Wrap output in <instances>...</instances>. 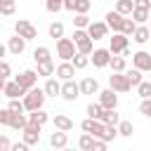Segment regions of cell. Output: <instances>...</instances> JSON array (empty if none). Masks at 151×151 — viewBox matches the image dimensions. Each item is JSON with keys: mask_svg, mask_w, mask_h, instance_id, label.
<instances>
[{"mask_svg": "<svg viewBox=\"0 0 151 151\" xmlns=\"http://www.w3.org/2000/svg\"><path fill=\"white\" fill-rule=\"evenodd\" d=\"M45 90H40V87H31L26 94H24V106H26V111H35V109H42V104H45Z\"/></svg>", "mask_w": 151, "mask_h": 151, "instance_id": "1", "label": "cell"}, {"mask_svg": "<svg viewBox=\"0 0 151 151\" xmlns=\"http://www.w3.org/2000/svg\"><path fill=\"white\" fill-rule=\"evenodd\" d=\"M73 54H76V42H73V38H59V40H57V57H59L61 61H71Z\"/></svg>", "mask_w": 151, "mask_h": 151, "instance_id": "2", "label": "cell"}, {"mask_svg": "<svg viewBox=\"0 0 151 151\" xmlns=\"http://www.w3.org/2000/svg\"><path fill=\"white\" fill-rule=\"evenodd\" d=\"M14 33H19V35L26 38V40H35V38H38V28H35L31 21H26V19H17V21H14Z\"/></svg>", "mask_w": 151, "mask_h": 151, "instance_id": "3", "label": "cell"}, {"mask_svg": "<svg viewBox=\"0 0 151 151\" xmlns=\"http://www.w3.org/2000/svg\"><path fill=\"white\" fill-rule=\"evenodd\" d=\"M109 87H113L116 92H130V80L125 76V71H113V76H109Z\"/></svg>", "mask_w": 151, "mask_h": 151, "instance_id": "4", "label": "cell"}, {"mask_svg": "<svg viewBox=\"0 0 151 151\" xmlns=\"http://www.w3.org/2000/svg\"><path fill=\"white\" fill-rule=\"evenodd\" d=\"M38 78H40V76H38V71H33V68H26V71H21L19 76H14V80H17L26 92L38 85Z\"/></svg>", "mask_w": 151, "mask_h": 151, "instance_id": "5", "label": "cell"}, {"mask_svg": "<svg viewBox=\"0 0 151 151\" xmlns=\"http://www.w3.org/2000/svg\"><path fill=\"white\" fill-rule=\"evenodd\" d=\"M80 94H83V92H80V83H73V78L61 83V97H64L66 101H76Z\"/></svg>", "mask_w": 151, "mask_h": 151, "instance_id": "6", "label": "cell"}, {"mask_svg": "<svg viewBox=\"0 0 151 151\" xmlns=\"http://www.w3.org/2000/svg\"><path fill=\"white\" fill-rule=\"evenodd\" d=\"M127 42H130V35H125V33H113V38H109V50H111V54H120L125 47H127Z\"/></svg>", "mask_w": 151, "mask_h": 151, "instance_id": "7", "label": "cell"}, {"mask_svg": "<svg viewBox=\"0 0 151 151\" xmlns=\"http://www.w3.org/2000/svg\"><path fill=\"white\" fill-rule=\"evenodd\" d=\"M87 33H90L92 40H101V38L109 35V24L106 21H90L87 24Z\"/></svg>", "mask_w": 151, "mask_h": 151, "instance_id": "8", "label": "cell"}, {"mask_svg": "<svg viewBox=\"0 0 151 151\" xmlns=\"http://www.w3.org/2000/svg\"><path fill=\"white\" fill-rule=\"evenodd\" d=\"M90 61H92L97 68H104V66H109V61H111V50H104V47H99V50H92V54H90Z\"/></svg>", "mask_w": 151, "mask_h": 151, "instance_id": "9", "label": "cell"}, {"mask_svg": "<svg viewBox=\"0 0 151 151\" xmlns=\"http://www.w3.org/2000/svg\"><path fill=\"white\" fill-rule=\"evenodd\" d=\"M99 104L104 109H116L118 106V94L113 87H106V90H99Z\"/></svg>", "mask_w": 151, "mask_h": 151, "instance_id": "10", "label": "cell"}, {"mask_svg": "<svg viewBox=\"0 0 151 151\" xmlns=\"http://www.w3.org/2000/svg\"><path fill=\"white\" fill-rule=\"evenodd\" d=\"M132 66H134V68H139L142 73H144V71H151V54H149V52H144V50L134 52V54H132Z\"/></svg>", "mask_w": 151, "mask_h": 151, "instance_id": "11", "label": "cell"}, {"mask_svg": "<svg viewBox=\"0 0 151 151\" xmlns=\"http://www.w3.org/2000/svg\"><path fill=\"white\" fill-rule=\"evenodd\" d=\"M104 19H106V24H109V28H111L113 33H118V31L123 33V21H125V17H123L118 9H111V12H106V17H104Z\"/></svg>", "mask_w": 151, "mask_h": 151, "instance_id": "12", "label": "cell"}, {"mask_svg": "<svg viewBox=\"0 0 151 151\" xmlns=\"http://www.w3.org/2000/svg\"><path fill=\"white\" fill-rule=\"evenodd\" d=\"M21 137H24V142H26L28 146H35V144L40 142V127H38V125L26 123V127L21 130Z\"/></svg>", "mask_w": 151, "mask_h": 151, "instance_id": "13", "label": "cell"}, {"mask_svg": "<svg viewBox=\"0 0 151 151\" xmlns=\"http://www.w3.org/2000/svg\"><path fill=\"white\" fill-rule=\"evenodd\" d=\"M26 42H28L26 38H21L19 33H14V35L9 38V42H7V52H12L14 57H19V54L26 50Z\"/></svg>", "mask_w": 151, "mask_h": 151, "instance_id": "14", "label": "cell"}, {"mask_svg": "<svg viewBox=\"0 0 151 151\" xmlns=\"http://www.w3.org/2000/svg\"><path fill=\"white\" fill-rule=\"evenodd\" d=\"M76 66H73V61H61L59 66H57V71H54V76L59 78V80H71L73 76H76Z\"/></svg>", "mask_w": 151, "mask_h": 151, "instance_id": "15", "label": "cell"}, {"mask_svg": "<svg viewBox=\"0 0 151 151\" xmlns=\"http://www.w3.org/2000/svg\"><path fill=\"white\" fill-rule=\"evenodd\" d=\"M2 94H5L7 99H19V97H24V94H26V90H24V87H21L17 80H9V83H5Z\"/></svg>", "mask_w": 151, "mask_h": 151, "instance_id": "16", "label": "cell"}, {"mask_svg": "<svg viewBox=\"0 0 151 151\" xmlns=\"http://www.w3.org/2000/svg\"><path fill=\"white\" fill-rule=\"evenodd\" d=\"M66 144H68V134L64 130H57L54 127V132L50 134V146L52 149H66Z\"/></svg>", "mask_w": 151, "mask_h": 151, "instance_id": "17", "label": "cell"}, {"mask_svg": "<svg viewBox=\"0 0 151 151\" xmlns=\"http://www.w3.org/2000/svg\"><path fill=\"white\" fill-rule=\"evenodd\" d=\"M149 38H151L149 26L137 24V28H134V33H132V40H134V42H139V45H144V42H149Z\"/></svg>", "mask_w": 151, "mask_h": 151, "instance_id": "18", "label": "cell"}, {"mask_svg": "<svg viewBox=\"0 0 151 151\" xmlns=\"http://www.w3.org/2000/svg\"><path fill=\"white\" fill-rule=\"evenodd\" d=\"M42 90H45L47 97H57V94H61V83H59V78H52V76H50V78L45 80V87H42Z\"/></svg>", "mask_w": 151, "mask_h": 151, "instance_id": "19", "label": "cell"}, {"mask_svg": "<svg viewBox=\"0 0 151 151\" xmlns=\"http://www.w3.org/2000/svg\"><path fill=\"white\" fill-rule=\"evenodd\" d=\"M50 120V116L42 111V109H35V111H28V123L31 125H38V127H42L45 123Z\"/></svg>", "mask_w": 151, "mask_h": 151, "instance_id": "20", "label": "cell"}, {"mask_svg": "<svg viewBox=\"0 0 151 151\" xmlns=\"http://www.w3.org/2000/svg\"><path fill=\"white\" fill-rule=\"evenodd\" d=\"M80 92L83 94H99V83L94 78H83L80 80Z\"/></svg>", "mask_w": 151, "mask_h": 151, "instance_id": "21", "label": "cell"}, {"mask_svg": "<svg viewBox=\"0 0 151 151\" xmlns=\"http://www.w3.org/2000/svg\"><path fill=\"white\" fill-rule=\"evenodd\" d=\"M52 123H54L57 130H64V132H71V130H73V120H71L68 116H64V113H57Z\"/></svg>", "mask_w": 151, "mask_h": 151, "instance_id": "22", "label": "cell"}, {"mask_svg": "<svg viewBox=\"0 0 151 151\" xmlns=\"http://www.w3.org/2000/svg\"><path fill=\"white\" fill-rule=\"evenodd\" d=\"M26 123H28V118H26L24 113H12V116H9V127H12V130H19V132H21V130L26 127Z\"/></svg>", "mask_w": 151, "mask_h": 151, "instance_id": "23", "label": "cell"}, {"mask_svg": "<svg viewBox=\"0 0 151 151\" xmlns=\"http://www.w3.org/2000/svg\"><path fill=\"white\" fill-rule=\"evenodd\" d=\"M33 59H35V64L52 61V52H50V47H35V50H33Z\"/></svg>", "mask_w": 151, "mask_h": 151, "instance_id": "24", "label": "cell"}, {"mask_svg": "<svg viewBox=\"0 0 151 151\" xmlns=\"http://www.w3.org/2000/svg\"><path fill=\"white\" fill-rule=\"evenodd\" d=\"M99 120L106 123V125H118V123H120V116L116 113V109H104V113H101Z\"/></svg>", "mask_w": 151, "mask_h": 151, "instance_id": "25", "label": "cell"}, {"mask_svg": "<svg viewBox=\"0 0 151 151\" xmlns=\"http://www.w3.org/2000/svg\"><path fill=\"white\" fill-rule=\"evenodd\" d=\"M116 9H118L123 17H130L132 9H134V0H116Z\"/></svg>", "mask_w": 151, "mask_h": 151, "instance_id": "26", "label": "cell"}, {"mask_svg": "<svg viewBox=\"0 0 151 151\" xmlns=\"http://www.w3.org/2000/svg\"><path fill=\"white\" fill-rule=\"evenodd\" d=\"M47 33H50V38H54V40L64 38V24H61V21H52L50 28H47Z\"/></svg>", "mask_w": 151, "mask_h": 151, "instance_id": "27", "label": "cell"}, {"mask_svg": "<svg viewBox=\"0 0 151 151\" xmlns=\"http://www.w3.org/2000/svg\"><path fill=\"white\" fill-rule=\"evenodd\" d=\"M54 71H57L54 61H42V64H38V76H45V78H50V76H54Z\"/></svg>", "mask_w": 151, "mask_h": 151, "instance_id": "28", "label": "cell"}, {"mask_svg": "<svg viewBox=\"0 0 151 151\" xmlns=\"http://www.w3.org/2000/svg\"><path fill=\"white\" fill-rule=\"evenodd\" d=\"M125 76H127V80H130V85H132V87H137V85L144 80V78H142V71H139V68H134V66H132V68H127V71H125Z\"/></svg>", "mask_w": 151, "mask_h": 151, "instance_id": "29", "label": "cell"}, {"mask_svg": "<svg viewBox=\"0 0 151 151\" xmlns=\"http://www.w3.org/2000/svg\"><path fill=\"white\" fill-rule=\"evenodd\" d=\"M71 61H73V66H76V68L80 71V68H85V66L90 64V54H83V52H76Z\"/></svg>", "mask_w": 151, "mask_h": 151, "instance_id": "30", "label": "cell"}, {"mask_svg": "<svg viewBox=\"0 0 151 151\" xmlns=\"http://www.w3.org/2000/svg\"><path fill=\"white\" fill-rule=\"evenodd\" d=\"M78 146H80L83 151H92V146H94V137H92L90 132L80 134V139H78Z\"/></svg>", "mask_w": 151, "mask_h": 151, "instance_id": "31", "label": "cell"}, {"mask_svg": "<svg viewBox=\"0 0 151 151\" xmlns=\"http://www.w3.org/2000/svg\"><path fill=\"white\" fill-rule=\"evenodd\" d=\"M109 66H111L113 71H125V57H123V54H111Z\"/></svg>", "mask_w": 151, "mask_h": 151, "instance_id": "32", "label": "cell"}, {"mask_svg": "<svg viewBox=\"0 0 151 151\" xmlns=\"http://www.w3.org/2000/svg\"><path fill=\"white\" fill-rule=\"evenodd\" d=\"M132 132H134V125L130 120H120L118 123V134L120 137H132Z\"/></svg>", "mask_w": 151, "mask_h": 151, "instance_id": "33", "label": "cell"}, {"mask_svg": "<svg viewBox=\"0 0 151 151\" xmlns=\"http://www.w3.org/2000/svg\"><path fill=\"white\" fill-rule=\"evenodd\" d=\"M76 47H78V52H83V54H92V50H94V42H92V38H85V40L76 42Z\"/></svg>", "mask_w": 151, "mask_h": 151, "instance_id": "34", "label": "cell"}, {"mask_svg": "<svg viewBox=\"0 0 151 151\" xmlns=\"http://www.w3.org/2000/svg\"><path fill=\"white\" fill-rule=\"evenodd\" d=\"M101 113H104V106L97 101H92V104H87V118H101Z\"/></svg>", "mask_w": 151, "mask_h": 151, "instance_id": "35", "label": "cell"}, {"mask_svg": "<svg viewBox=\"0 0 151 151\" xmlns=\"http://www.w3.org/2000/svg\"><path fill=\"white\" fill-rule=\"evenodd\" d=\"M137 94H139L142 99L151 97V80H142V83L137 85Z\"/></svg>", "mask_w": 151, "mask_h": 151, "instance_id": "36", "label": "cell"}, {"mask_svg": "<svg viewBox=\"0 0 151 151\" xmlns=\"http://www.w3.org/2000/svg\"><path fill=\"white\" fill-rule=\"evenodd\" d=\"M130 17H132V19L137 21V24H144V21L149 19V9H139V7H134Z\"/></svg>", "mask_w": 151, "mask_h": 151, "instance_id": "37", "label": "cell"}, {"mask_svg": "<svg viewBox=\"0 0 151 151\" xmlns=\"http://www.w3.org/2000/svg\"><path fill=\"white\" fill-rule=\"evenodd\" d=\"M87 24H90V17L76 12V17H73V28H87Z\"/></svg>", "mask_w": 151, "mask_h": 151, "instance_id": "38", "label": "cell"}, {"mask_svg": "<svg viewBox=\"0 0 151 151\" xmlns=\"http://www.w3.org/2000/svg\"><path fill=\"white\" fill-rule=\"evenodd\" d=\"M45 7H47V12L57 14L59 9H64V0H45Z\"/></svg>", "mask_w": 151, "mask_h": 151, "instance_id": "39", "label": "cell"}, {"mask_svg": "<svg viewBox=\"0 0 151 151\" xmlns=\"http://www.w3.org/2000/svg\"><path fill=\"white\" fill-rule=\"evenodd\" d=\"M134 28H137V21H134L132 17H130V19L125 17V21H123V33H125V35H132Z\"/></svg>", "mask_w": 151, "mask_h": 151, "instance_id": "40", "label": "cell"}, {"mask_svg": "<svg viewBox=\"0 0 151 151\" xmlns=\"http://www.w3.org/2000/svg\"><path fill=\"white\" fill-rule=\"evenodd\" d=\"M7 109H9L12 113H24V111H26V106H24V101H19V99H9V104H7Z\"/></svg>", "mask_w": 151, "mask_h": 151, "instance_id": "41", "label": "cell"}, {"mask_svg": "<svg viewBox=\"0 0 151 151\" xmlns=\"http://www.w3.org/2000/svg\"><path fill=\"white\" fill-rule=\"evenodd\" d=\"M90 7H92V2H90V0H78L76 12H78V14H87V12H90Z\"/></svg>", "mask_w": 151, "mask_h": 151, "instance_id": "42", "label": "cell"}, {"mask_svg": "<svg viewBox=\"0 0 151 151\" xmlns=\"http://www.w3.org/2000/svg\"><path fill=\"white\" fill-rule=\"evenodd\" d=\"M139 111L146 116V118H151V97H146V99H142V104H139Z\"/></svg>", "mask_w": 151, "mask_h": 151, "instance_id": "43", "label": "cell"}, {"mask_svg": "<svg viewBox=\"0 0 151 151\" xmlns=\"http://www.w3.org/2000/svg\"><path fill=\"white\" fill-rule=\"evenodd\" d=\"M9 116H12V111L0 106V125H9Z\"/></svg>", "mask_w": 151, "mask_h": 151, "instance_id": "44", "label": "cell"}, {"mask_svg": "<svg viewBox=\"0 0 151 151\" xmlns=\"http://www.w3.org/2000/svg\"><path fill=\"white\" fill-rule=\"evenodd\" d=\"M14 9H17V5H0V14L2 17H12Z\"/></svg>", "mask_w": 151, "mask_h": 151, "instance_id": "45", "label": "cell"}, {"mask_svg": "<svg viewBox=\"0 0 151 151\" xmlns=\"http://www.w3.org/2000/svg\"><path fill=\"white\" fill-rule=\"evenodd\" d=\"M0 76H2V78L12 76V66H9L7 61H2V59H0Z\"/></svg>", "mask_w": 151, "mask_h": 151, "instance_id": "46", "label": "cell"}, {"mask_svg": "<svg viewBox=\"0 0 151 151\" xmlns=\"http://www.w3.org/2000/svg\"><path fill=\"white\" fill-rule=\"evenodd\" d=\"M9 149H12V142L5 134H0V151H9Z\"/></svg>", "mask_w": 151, "mask_h": 151, "instance_id": "47", "label": "cell"}, {"mask_svg": "<svg viewBox=\"0 0 151 151\" xmlns=\"http://www.w3.org/2000/svg\"><path fill=\"white\" fill-rule=\"evenodd\" d=\"M106 144H109V142H104V139H94L92 151H104V149H106Z\"/></svg>", "mask_w": 151, "mask_h": 151, "instance_id": "48", "label": "cell"}, {"mask_svg": "<svg viewBox=\"0 0 151 151\" xmlns=\"http://www.w3.org/2000/svg\"><path fill=\"white\" fill-rule=\"evenodd\" d=\"M134 7H139V9H151V0H134Z\"/></svg>", "mask_w": 151, "mask_h": 151, "instance_id": "49", "label": "cell"}, {"mask_svg": "<svg viewBox=\"0 0 151 151\" xmlns=\"http://www.w3.org/2000/svg\"><path fill=\"white\" fill-rule=\"evenodd\" d=\"M26 149H28L26 142H17V144H12V151H26Z\"/></svg>", "mask_w": 151, "mask_h": 151, "instance_id": "50", "label": "cell"}, {"mask_svg": "<svg viewBox=\"0 0 151 151\" xmlns=\"http://www.w3.org/2000/svg\"><path fill=\"white\" fill-rule=\"evenodd\" d=\"M76 5H78V0H64V9H71V12H76Z\"/></svg>", "mask_w": 151, "mask_h": 151, "instance_id": "51", "label": "cell"}, {"mask_svg": "<svg viewBox=\"0 0 151 151\" xmlns=\"http://www.w3.org/2000/svg\"><path fill=\"white\" fill-rule=\"evenodd\" d=\"M5 52H7V45H2V42H0V59L5 57Z\"/></svg>", "mask_w": 151, "mask_h": 151, "instance_id": "52", "label": "cell"}, {"mask_svg": "<svg viewBox=\"0 0 151 151\" xmlns=\"http://www.w3.org/2000/svg\"><path fill=\"white\" fill-rule=\"evenodd\" d=\"M5 83H7V78H2V76H0V92L5 90Z\"/></svg>", "mask_w": 151, "mask_h": 151, "instance_id": "53", "label": "cell"}, {"mask_svg": "<svg viewBox=\"0 0 151 151\" xmlns=\"http://www.w3.org/2000/svg\"><path fill=\"white\" fill-rule=\"evenodd\" d=\"M0 5H17V0H0Z\"/></svg>", "mask_w": 151, "mask_h": 151, "instance_id": "54", "label": "cell"}, {"mask_svg": "<svg viewBox=\"0 0 151 151\" xmlns=\"http://www.w3.org/2000/svg\"><path fill=\"white\" fill-rule=\"evenodd\" d=\"M2 97H5V94H0V101H2Z\"/></svg>", "mask_w": 151, "mask_h": 151, "instance_id": "55", "label": "cell"}, {"mask_svg": "<svg viewBox=\"0 0 151 151\" xmlns=\"http://www.w3.org/2000/svg\"><path fill=\"white\" fill-rule=\"evenodd\" d=\"M149 73H151V71H149ZM149 80H151V76H149Z\"/></svg>", "mask_w": 151, "mask_h": 151, "instance_id": "56", "label": "cell"}, {"mask_svg": "<svg viewBox=\"0 0 151 151\" xmlns=\"http://www.w3.org/2000/svg\"><path fill=\"white\" fill-rule=\"evenodd\" d=\"M149 31H151V24H149Z\"/></svg>", "mask_w": 151, "mask_h": 151, "instance_id": "57", "label": "cell"}, {"mask_svg": "<svg viewBox=\"0 0 151 151\" xmlns=\"http://www.w3.org/2000/svg\"><path fill=\"white\" fill-rule=\"evenodd\" d=\"M0 17H2V14H0Z\"/></svg>", "mask_w": 151, "mask_h": 151, "instance_id": "58", "label": "cell"}]
</instances>
